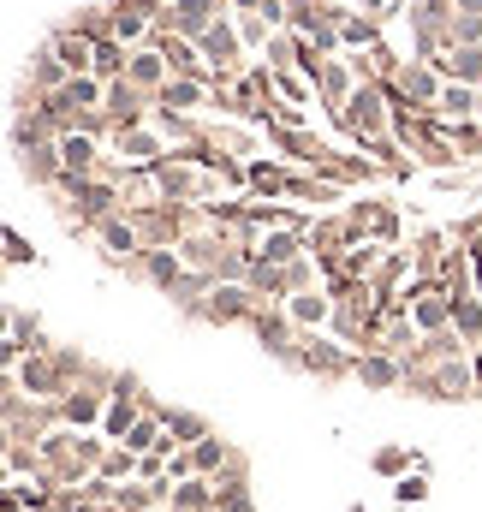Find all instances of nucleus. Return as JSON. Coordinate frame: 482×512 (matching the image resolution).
I'll list each match as a JSON object with an SVG mask.
<instances>
[{"label":"nucleus","instance_id":"obj_1","mask_svg":"<svg viewBox=\"0 0 482 512\" xmlns=\"http://www.w3.org/2000/svg\"><path fill=\"white\" fill-rule=\"evenodd\" d=\"M292 370H304V376H316V382H340V376H352L358 370V352L352 346H340V340H328V334H304L298 340V364Z\"/></svg>","mask_w":482,"mask_h":512},{"label":"nucleus","instance_id":"obj_2","mask_svg":"<svg viewBox=\"0 0 482 512\" xmlns=\"http://www.w3.org/2000/svg\"><path fill=\"white\" fill-rule=\"evenodd\" d=\"M227 12H233L227 0H167V12H161V30H155V36H185V42H203V36H209Z\"/></svg>","mask_w":482,"mask_h":512},{"label":"nucleus","instance_id":"obj_3","mask_svg":"<svg viewBox=\"0 0 482 512\" xmlns=\"http://www.w3.org/2000/svg\"><path fill=\"white\" fill-rule=\"evenodd\" d=\"M256 310H262V298H256L250 286H227V280H215V292L203 298L197 322H215V328H250Z\"/></svg>","mask_w":482,"mask_h":512},{"label":"nucleus","instance_id":"obj_4","mask_svg":"<svg viewBox=\"0 0 482 512\" xmlns=\"http://www.w3.org/2000/svg\"><path fill=\"white\" fill-rule=\"evenodd\" d=\"M108 12H114V36H120L125 48H149L155 30H161L167 0H108Z\"/></svg>","mask_w":482,"mask_h":512},{"label":"nucleus","instance_id":"obj_5","mask_svg":"<svg viewBox=\"0 0 482 512\" xmlns=\"http://www.w3.org/2000/svg\"><path fill=\"white\" fill-rule=\"evenodd\" d=\"M250 334H256V346L268 352V358H280V364H298V328H292V316H286V304H262L256 310V322H250Z\"/></svg>","mask_w":482,"mask_h":512},{"label":"nucleus","instance_id":"obj_6","mask_svg":"<svg viewBox=\"0 0 482 512\" xmlns=\"http://www.w3.org/2000/svg\"><path fill=\"white\" fill-rule=\"evenodd\" d=\"M352 90H358V72H352V60H346V54H334V60L322 66V78H316V108L340 126V114H346Z\"/></svg>","mask_w":482,"mask_h":512},{"label":"nucleus","instance_id":"obj_7","mask_svg":"<svg viewBox=\"0 0 482 512\" xmlns=\"http://www.w3.org/2000/svg\"><path fill=\"white\" fill-rule=\"evenodd\" d=\"M66 84H72V72H66V66H60V54H54V48L42 42V48H36V54L24 60V90L48 102V96H60Z\"/></svg>","mask_w":482,"mask_h":512},{"label":"nucleus","instance_id":"obj_8","mask_svg":"<svg viewBox=\"0 0 482 512\" xmlns=\"http://www.w3.org/2000/svg\"><path fill=\"white\" fill-rule=\"evenodd\" d=\"M48 48L60 54V66H66L72 78H90V72H96V42H90V36H78V30L60 24V30H48Z\"/></svg>","mask_w":482,"mask_h":512},{"label":"nucleus","instance_id":"obj_9","mask_svg":"<svg viewBox=\"0 0 482 512\" xmlns=\"http://www.w3.org/2000/svg\"><path fill=\"white\" fill-rule=\"evenodd\" d=\"M352 382L375 387V393H393V387H405V364H399V358H387V352H358Z\"/></svg>","mask_w":482,"mask_h":512},{"label":"nucleus","instance_id":"obj_10","mask_svg":"<svg viewBox=\"0 0 482 512\" xmlns=\"http://www.w3.org/2000/svg\"><path fill=\"white\" fill-rule=\"evenodd\" d=\"M435 66H441L447 84H471V90H482V48H447Z\"/></svg>","mask_w":482,"mask_h":512},{"label":"nucleus","instance_id":"obj_11","mask_svg":"<svg viewBox=\"0 0 482 512\" xmlns=\"http://www.w3.org/2000/svg\"><path fill=\"white\" fill-rule=\"evenodd\" d=\"M233 459H239V453H233L221 435H203V441L191 447V465H197V477H227V471H233Z\"/></svg>","mask_w":482,"mask_h":512},{"label":"nucleus","instance_id":"obj_12","mask_svg":"<svg viewBox=\"0 0 482 512\" xmlns=\"http://www.w3.org/2000/svg\"><path fill=\"white\" fill-rule=\"evenodd\" d=\"M274 96H280L286 108H310V102H316V84L292 66V72H274Z\"/></svg>","mask_w":482,"mask_h":512},{"label":"nucleus","instance_id":"obj_13","mask_svg":"<svg viewBox=\"0 0 482 512\" xmlns=\"http://www.w3.org/2000/svg\"><path fill=\"white\" fill-rule=\"evenodd\" d=\"M369 465H375V477H393V483H399V477H411V471H423V459H417L411 447H381Z\"/></svg>","mask_w":482,"mask_h":512},{"label":"nucleus","instance_id":"obj_14","mask_svg":"<svg viewBox=\"0 0 482 512\" xmlns=\"http://www.w3.org/2000/svg\"><path fill=\"white\" fill-rule=\"evenodd\" d=\"M96 477L114 483V489H120V483H137V453H131V447H108V459H102Z\"/></svg>","mask_w":482,"mask_h":512},{"label":"nucleus","instance_id":"obj_15","mask_svg":"<svg viewBox=\"0 0 482 512\" xmlns=\"http://www.w3.org/2000/svg\"><path fill=\"white\" fill-rule=\"evenodd\" d=\"M244 36V54L256 60V54H268V42H274V30H268V18H233Z\"/></svg>","mask_w":482,"mask_h":512},{"label":"nucleus","instance_id":"obj_16","mask_svg":"<svg viewBox=\"0 0 482 512\" xmlns=\"http://www.w3.org/2000/svg\"><path fill=\"white\" fill-rule=\"evenodd\" d=\"M393 501H399L405 512L417 507V501H429V471H411V477H399V483H393Z\"/></svg>","mask_w":482,"mask_h":512},{"label":"nucleus","instance_id":"obj_17","mask_svg":"<svg viewBox=\"0 0 482 512\" xmlns=\"http://www.w3.org/2000/svg\"><path fill=\"white\" fill-rule=\"evenodd\" d=\"M358 12H369L381 30L387 24H405V12H411V0H358Z\"/></svg>","mask_w":482,"mask_h":512},{"label":"nucleus","instance_id":"obj_18","mask_svg":"<svg viewBox=\"0 0 482 512\" xmlns=\"http://www.w3.org/2000/svg\"><path fill=\"white\" fill-rule=\"evenodd\" d=\"M6 262H12V268H18V262H36V251H30L18 233H6Z\"/></svg>","mask_w":482,"mask_h":512}]
</instances>
